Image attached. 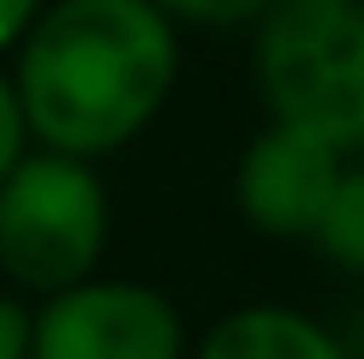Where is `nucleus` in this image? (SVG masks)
Returning <instances> with one entry per match:
<instances>
[{
	"label": "nucleus",
	"instance_id": "f257e3e1",
	"mask_svg": "<svg viewBox=\"0 0 364 359\" xmlns=\"http://www.w3.org/2000/svg\"><path fill=\"white\" fill-rule=\"evenodd\" d=\"M179 60V24L149 0H48L12 54V84L42 150L102 162L168 114Z\"/></svg>",
	"mask_w": 364,
	"mask_h": 359
},
{
	"label": "nucleus",
	"instance_id": "f03ea898",
	"mask_svg": "<svg viewBox=\"0 0 364 359\" xmlns=\"http://www.w3.org/2000/svg\"><path fill=\"white\" fill-rule=\"evenodd\" d=\"M263 120L364 156V0H269L251 24Z\"/></svg>",
	"mask_w": 364,
	"mask_h": 359
},
{
	"label": "nucleus",
	"instance_id": "7ed1b4c3",
	"mask_svg": "<svg viewBox=\"0 0 364 359\" xmlns=\"http://www.w3.org/2000/svg\"><path fill=\"white\" fill-rule=\"evenodd\" d=\"M114 239V198L96 162L30 144L0 180V281L24 299L66 293L102 276Z\"/></svg>",
	"mask_w": 364,
	"mask_h": 359
},
{
	"label": "nucleus",
	"instance_id": "20e7f679",
	"mask_svg": "<svg viewBox=\"0 0 364 359\" xmlns=\"http://www.w3.org/2000/svg\"><path fill=\"white\" fill-rule=\"evenodd\" d=\"M30 359H191V329L161 288L102 269L36 299Z\"/></svg>",
	"mask_w": 364,
	"mask_h": 359
},
{
	"label": "nucleus",
	"instance_id": "39448f33",
	"mask_svg": "<svg viewBox=\"0 0 364 359\" xmlns=\"http://www.w3.org/2000/svg\"><path fill=\"white\" fill-rule=\"evenodd\" d=\"M341 150L323 138H305L293 126L263 120V132H251L245 150L233 162V209L257 239H281V246H311L323 228L335 186L346 174Z\"/></svg>",
	"mask_w": 364,
	"mask_h": 359
},
{
	"label": "nucleus",
	"instance_id": "423d86ee",
	"mask_svg": "<svg viewBox=\"0 0 364 359\" xmlns=\"http://www.w3.org/2000/svg\"><path fill=\"white\" fill-rule=\"evenodd\" d=\"M191 359H358L316 311L287 299H251L221 311L191 341Z\"/></svg>",
	"mask_w": 364,
	"mask_h": 359
},
{
	"label": "nucleus",
	"instance_id": "0eeeda50",
	"mask_svg": "<svg viewBox=\"0 0 364 359\" xmlns=\"http://www.w3.org/2000/svg\"><path fill=\"white\" fill-rule=\"evenodd\" d=\"M311 251L328 258L341 276L364 281V156L346 162V174L335 186V204H328V216H323V228H316Z\"/></svg>",
	"mask_w": 364,
	"mask_h": 359
},
{
	"label": "nucleus",
	"instance_id": "6e6552de",
	"mask_svg": "<svg viewBox=\"0 0 364 359\" xmlns=\"http://www.w3.org/2000/svg\"><path fill=\"white\" fill-rule=\"evenodd\" d=\"M179 30H251L269 12V0H149Z\"/></svg>",
	"mask_w": 364,
	"mask_h": 359
},
{
	"label": "nucleus",
	"instance_id": "1a4fd4ad",
	"mask_svg": "<svg viewBox=\"0 0 364 359\" xmlns=\"http://www.w3.org/2000/svg\"><path fill=\"white\" fill-rule=\"evenodd\" d=\"M30 120H24V102H18V84H12V72L0 66V180H6L18 162L30 156Z\"/></svg>",
	"mask_w": 364,
	"mask_h": 359
},
{
	"label": "nucleus",
	"instance_id": "9d476101",
	"mask_svg": "<svg viewBox=\"0 0 364 359\" xmlns=\"http://www.w3.org/2000/svg\"><path fill=\"white\" fill-rule=\"evenodd\" d=\"M30 329H36V299L0 288V359H30Z\"/></svg>",
	"mask_w": 364,
	"mask_h": 359
},
{
	"label": "nucleus",
	"instance_id": "9b49d317",
	"mask_svg": "<svg viewBox=\"0 0 364 359\" xmlns=\"http://www.w3.org/2000/svg\"><path fill=\"white\" fill-rule=\"evenodd\" d=\"M42 12H48V0H0V60L18 54V42L36 30Z\"/></svg>",
	"mask_w": 364,
	"mask_h": 359
},
{
	"label": "nucleus",
	"instance_id": "f8f14e48",
	"mask_svg": "<svg viewBox=\"0 0 364 359\" xmlns=\"http://www.w3.org/2000/svg\"><path fill=\"white\" fill-rule=\"evenodd\" d=\"M358 359H364V353H358Z\"/></svg>",
	"mask_w": 364,
	"mask_h": 359
}]
</instances>
